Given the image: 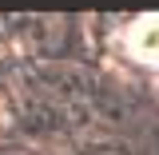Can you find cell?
Here are the masks:
<instances>
[{"label": "cell", "instance_id": "1", "mask_svg": "<svg viewBox=\"0 0 159 155\" xmlns=\"http://www.w3.org/2000/svg\"><path fill=\"white\" fill-rule=\"evenodd\" d=\"M123 48L135 64H147V68H159V12L155 16H139L127 36H123Z\"/></svg>", "mask_w": 159, "mask_h": 155}]
</instances>
